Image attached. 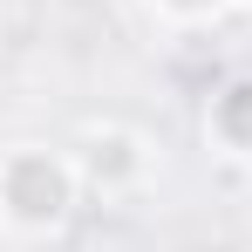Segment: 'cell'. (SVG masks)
<instances>
[{"label": "cell", "instance_id": "277c9868", "mask_svg": "<svg viewBox=\"0 0 252 252\" xmlns=\"http://www.w3.org/2000/svg\"><path fill=\"white\" fill-rule=\"evenodd\" d=\"M150 7L164 14L170 28H198V21H218V14H225L232 0H150Z\"/></svg>", "mask_w": 252, "mask_h": 252}, {"label": "cell", "instance_id": "6da1fadb", "mask_svg": "<svg viewBox=\"0 0 252 252\" xmlns=\"http://www.w3.org/2000/svg\"><path fill=\"white\" fill-rule=\"evenodd\" d=\"M82 198V170L62 150H0V218L21 232H55Z\"/></svg>", "mask_w": 252, "mask_h": 252}, {"label": "cell", "instance_id": "3957f363", "mask_svg": "<svg viewBox=\"0 0 252 252\" xmlns=\"http://www.w3.org/2000/svg\"><path fill=\"white\" fill-rule=\"evenodd\" d=\"M205 129L232 150V157H252V82H225L205 109Z\"/></svg>", "mask_w": 252, "mask_h": 252}, {"label": "cell", "instance_id": "8992f818", "mask_svg": "<svg viewBox=\"0 0 252 252\" xmlns=\"http://www.w3.org/2000/svg\"><path fill=\"white\" fill-rule=\"evenodd\" d=\"M0 225H7V218H0Z\"/></svg>", "mask_w": 252, "mask_h": 252}, {"label": "cell", "instance_id": "5b68a950", "mask_svg": "<svg viewBox=\"0 0 252 252\" xmlns=\"http://www.w3.org/2000/svg\"><path fill=\"white\" fill-rule=\"evenodd\" d=\"M232 7H252V0H232Z\"/></svg>", "mask_w": 252, "mask_h": 252}, {"label": "cell", "instance_id": "7a4b0ae2", "mask_svg": "<svg viewBox=\"0 0 252 252\" xmlns=\"http://www.w3.org/2000/svg\"><path fill=\"white\" fill-rule=\"evenodd\" d=\"M75 170H82V184L116 191V184H129V177H143V143H136L129 129H95L82 150H75Z\"/></svg>", "mask_w": 252, "mask_h": 252}]
</instances>
